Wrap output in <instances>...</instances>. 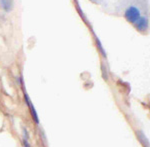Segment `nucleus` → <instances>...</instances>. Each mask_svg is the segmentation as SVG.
Masks as SVG:
<instances>
[{"mask_svg":"<svg viewBox=\"0 0 150 147\" xmlns=\"http://www.w3.org/2000/svg\"><path fill=\"white\" fill-rule=\"evenodd\" d=\"M124 16L127 19L128 22L135 23L137 21V19L140 17V10L135 6H130L126 9Z\"/></svg>","mask_w":150,"mask_h":147,"instance_id":"obj_1","label":"nucleus"},{"mask_svg":"<svg viewBox=\"0 0 150 147\" xmlns=\"http://www.w3.org/2000/svg\"><path fill=\"white\" fill-rule=\"evenodd\" d=\"M134 24L136 26V29L139 31H145L148 28V20H147L146 17H143V16H140Z\"/></svg>","mask_w":150,"mask_h":147,"instance_id":"obj_3","label":"nucleus"},{"mask_svg":"<svg viewBox=\"0 0 150 147\" xmlns=\"http://www.w3.org/2000/svg\"><path fill=\"white\" fill-rule=\"evenodd\" d=\"M95 39H96V44H97V47H98L99 51H100V53L103 55L104 57H106V52H105V50H104V48H103V46H102V44H101L100 40H99L97 37H95Z\"/></svg>","mask_w":150,"mask_h":147,"instance_id":"obj_6","label":"nucleus"},{"mask_svg":"<svg viewBox=\"0 0 150 147\" xmlns=\"http://www.w3.org/2000/svg\"><path fill=\"white\" fill-rule=\"evenodd\" d=\"M0 5H1L2 9L6 12H9L12 10L14 5L13 0H0Z\"/></svg>","mask_w":150,"mask_h":147,"instance_id":"obj_4","label":"nucleus"},{"mask_svg":"<svg viewBox=\"0 0 150 147\" xmlns=\"http://www.w3.org/2000/svg\"><path fill=\"white\" fill-rule=\"evenodd\" d=\"M137 136H138V138L140 139V141H141L142 143L144 144L145 147H149V142H148V140H147L146 136L144 135L143 132L138 131V132H137Z\"/></svg>","mask_w":150,"mask_h":147,"instance_id":"obj_5","label":"nucleus"},{"mask_svg":"<svg viewBox=\"0 0 150 147\" xmlns=\"http://www.w3.org/2000/svg\"><path fill=\"white\" fill-rule=\"evenodd\" d=\"M23 145H24V147H30V144H29L27 139L23 138Z\"/></svg>","mask_w":150,"mask_h":147,"instance_id":"obj_7","label":"nucleus"},{"mask_svg":"<svg viewBox=\"0 0 150 147\" xmlns=\"http://www.w3.org/2000/svg\"><path fill=\"white\" fill-rule=\"evenodd\" d=\"M24 99H25L26 104H27V106L29 107V109H30V112H31V115H32L33 120H34V121H35V123L39 124V118H38L37 112H36V110H35L34 106H33L32 102H31V100H30V98H29L28 94H27V93H26L25 89H24Z\"/></svg>","mask_w":150,"mask_h":147,"instance_id":"obj_2","label":"nucleus"}]
</instances>
